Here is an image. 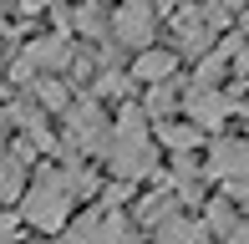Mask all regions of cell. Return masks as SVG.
Masks as SVG:
<instances>
[{"label": "cell", "instance_id": "cell-1", "mask_svg": "<svg viewBox=\"0 0 249 244\" xmlns=\"http://www.w3.org/2000/svg\"><path fill=\"white\" fill-rule=\"evenodd\" d=\"M102 163H107L117 178L127 183H142L158 173V138H153V117L142 107L122 102L117 117H112V132H107V148H102Z\"/></svg>", "mask_w": 249, "mask_h": 244}, {"label": "cell", "instance_id": "cell-2", "mask_svg": "<svg viewBox=\"0 0 249 244\" xmlns=\"http://www.w3.org/2000/svg\"><path fill=\"white\" fill-rule=\"evenodd\" d=\"M76 183H71V163L56 168V163H36V178L20 193V219H26L36 234H56V229L71 224V204H76Z\"/></svg>", "mask_w": 249, "mask_h": 244}, {"label": "cell", "instance_id": "cell-3", "mask_svg": "<svg viewBox=\"0 0 249 244\" xmlns=\"http://www.w3.org/2000/svg\"><path fill=\"white\" fill-rule=\"evenodd\" d=\"M61 244H138V219L122 214V204H92L87 214H76L71 224L61 229Z\"/></svg>", "mask_w": 249, "mask_h": 244}, {"label": "cell", "instance_id": "cell-4", "mask_svg": "<svg viewBox=\"0 0 249 244\" xmlns=\"http://www.w3.org/2000/svg\"><path fill=\"white\" fill-rule=\"evenodd\" d=\"M66 148H71V158H102V148H107V132H112V117L107 107H102V97H71V107H66Z\"/></svg>", "mask_w": 249, "mask_h": 244}, {"label": "cell", "instance_id": "cell-5", "mask_svg": "<svg viewBox=\"0 0 249 244\" xmlns=\"http://www.w3.org/2000/svg\"><path fill=\"white\" fill-rule=\"evenodd\" d=\"M239 102H244V97L239 92H224L219 82H194L183 92V112L194 117L203 132H213V127H224L229 117H239Z\"/></svg>", "mask_w": 249, "mask_h": 244}, {"label": "cell", "instance_id": "cell-6", "mask_svg": "<svg viewBox=\"0 0 249 244\" xmlns=\"http://www.w3.org/2000/svg\"><path fill=\"white\" fill-rule=\"evenodd\" d=\"M112 41L117 46H153L158 41V5L153 0H117V10H112Z\"/></svg>", "mask_w": 249, "mask_h": 244}, {"label": "cell", "instance_id": "cell-7", "mask_svg": "<svg viewBox=\"0 0 249 244\" xmlns=\"http://www.w3.org/2000/svg\"><path fill=\"white\" fill-rule=\"evenodd\" d=\"M71 61H76V51H71V41H66V26L56 31V36H36L26 51H20V61L10 66V76L16 82H31V71H71Z\"/></svg>", "mask_w": 249, "mask_h": 244}, {"label": "cell", "instance_id": "cell-8", "mask_svg": "<svg viewBox=\"0 0 249 244\" xmlns=\"http://www.w3.org/2000/svg\"><path fill=\"white\" fill-rule=\"evenodd\" d=\"M203 173L219 178V183L244 178L249 173V132H239V138H213L209 153H203Z\"/></svg>", "mask_w": 249, "mask_h": 244}, {"label": "cell", "instance_id": "cell-9", "mask_svg": "<svg viewBox=\"0 0 249 244\" xmlns=\"http://www.w3.org/2000/svg\"><path fill=\"white\" fill-rule=\"evenodd\" d=\"M203 178H209V173L198 168V158H194V153H173V158H168L163 183L173 188L183 204H209V198H203Z\"/></svg>", "mask_w": 249, "mask_h": 244}, {"label": "cell", "instance_id": "cell-10", "mask_svg": "<svg viewBox=\"0 0 249 244\" xmlns=\"http://www.w3.org/2000/svg\"><path fill=\"white\" fill-rule=\"evenodd\" d=\"M173 214H183V198H178L163 178H158V188H153V193H142V198H138V209H132L138 229H158V224H168Z\"/></svg>", "mask_w": 249, "mask_h": 244}, {"label": "cell", "instance_id": "cell-11", "mask_svg": "<svg viewBox=\"0 0 249 244\" xmlns=\"http://www.w3.org/2000/svg\"><path fill=\"white\" fill-rule=\"evenodd\" d=\"M153 138H158V148H168V153H198V142H203V127H198L194 117H188V122L158 117V122H153Z\"/></svg>", "mask_w": 249, "mask_h": 244}, {"label": "cell", "instance_id": "cell-12", "mask_svg": "<svg viewBox=\"0 0 249 244\" xmlns=\"http://www.w3.org/2000/svg\"><path fill=\"white\" fill-rule=\"evenodd\" d=\"M173 71H178V51H163V46H142L138 61H132V82H142V87L163 82Z\"/></svg>", "mask_w": 249, "mask_h": 244}, {"label": "cell", "instance_id": "cell-13", "mask_svg": "<svg viewBox=\"0 0 249 244\" xmlns=\"http://www.w3.org/2000/svg\"><path fill=\"white\" fill-rule=\"evenodd\" d=\"M209 224L203 219H188V214H173L168 224L153 229V244H209Z\"/></svg>", "mask_w": 249, "mask_h": 244}, {"label": "cell", "instance_id": "cell-14", "mask_svg": "<svg viewBox=\"0 0 249 244\" xmlns=\"http://www.w3.org/2000/svg\"><path fill=\"white\" fill-rule=\"evenodd\" d=\"M20 193H26V158L0 153V204H16Z\"/></svg>", "mask_w": 249, "mask_h": 244}, {"label": "cell", "instance_id": "cell-15", "mask_svg": "<svg viewBox=\"0 0 249 244\" xmlns=\"http://www.w3.org/2000/svg\"><path fill=\"white\" fill-rule=\"evenodd\" d=\"M203 224H209V234L229 239L234 229H239V204H234L229 193H224V198H209V209H203Z\"/></svg>", "mask_w": 249, "mask_h": 244}, {"label": "cell", "instance_id": "cell-16", "mask_svg": "<svg viewBox=\"0 0 249 244\" xmlns=\"http://www.w3.org/2000/svg\"><path fill=\"white\" fill-rule=\"evenodd\" d=\"M178 102H183V92L173 87V76H163V82H153V87H148V102H142V112L158 122V117H168V112H173Z\"/></svg>", "mask_w": 249, "mask_h": 244}, {"label": "cell", "instance_id": "cell-17", "mask_svg": "<svg viewBox=\"0 0 249 244\" xmlns=\"http://www.w3.org/2000/svg\"><path fill=\"white\" fill-rule=\"evenodd\" d=\"M71 87H61V82H36V107H46V112H66V107H71Z\"/></svg>", "mask_w": 249, "mask_h": 244}, {"label": "cell", "instance_id": "cell-18", "mask_svg": "<svg viewBox=\"0 0 249 244\" xmlns=\"http://www.w3.org/2000/svg\"><path fill=\"white\" fill-rule=\"evenodd\" d=\"M97 97H117V102H122V97H127V76H122V71H102L97 76Z\"/></svg>", "mask_w": 249, "mask_h": 244}, {"label": "cell", "instance_id": "cell-19", "mask_svg": "<svg viewBox=\"0 0 249 244\" xmlns=\"http://www.w3.org/2000/svg\"><path fill=\"white\" fill-rule=\"evenodd\" d=\"M0 244H20V214L0 209Z\"/></svg>", "mask_w": 249, "mask_h": 244}, {"label": "cell", "instance_id": "cell-20", "mask_svg": "<svg viewBox=\"0 0 249 244\" xmlns=\"http://www.w3.org/2000/svg\"><path fill=\"white\" fill-rule=\"evenodd\" d=\"M224 188H229V198H234V204H249V173H244V178H229Z\"/></svg>", "mask_w": 249, "mask_h": 244}, {"label": "cell", "instance_id": "cell-21", "mask_svg": "<svg viewBox=\"0 0 249 244\" xmlns=\"http://www.w3.org/2000/svg\"><path fill=\"white\" fill-rule=\"evenodd\" d=\"M234 76L249 87V51H234Z\"/></svg>", "mask_w": 249, "mask_h": 244}, {"label": "cell", "instance_id": "cell-22", "mask_svg": "<svg viewBox=\"0 0 249 244\" xmlns=\"http://www.w3.org/2000/svg\"><path fill=\"white\" fill-rule=\"evenodd\" d=\"M224 244H249V224H244V219H239V229H234V234L224 239Z\"/></svg>", "mask_w": 249, "mask_h": 244}, {"label": "cell", "instance_id": "cell-23", "mask_svg": "<svg viewBox=\"0 0 249 244\" xmlns=\"http://www.w3.org/2000/svg\"><path fill=\"white\" fill-rule=\"evenodd\" d=\"M158 5V16H163V10H178V0H153Z\"/></svg>", "mask_w": 249, "mask_h": 244}, {"label": "cell", "instance_id": "cell-24", "mask_svg": "<svg viewBox=\"0 0 249 244\" xmlns=\"http://www.w3.org/2000/svg\"><path fill=\"white\" fill-rule=\"evenodd\" d=\"M31 244H46V239H31Z\"/></svg>", "mask_w": 249, "mask_h": 244}]
</instances>
